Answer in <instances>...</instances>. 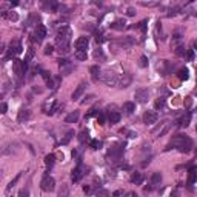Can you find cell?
<instances>
[{
    "label": "cell",
    "instance_id": "cell-1",
    "mask_svg": "<svg viewBox=\"0 0 197 197\" xmlns=\"http://www.w3.org/2000/svg\"><path fill=\"white\" fill-rule=\"evenodd\" d=\"M71 36H72V31L69 26L66 25H62L59 29H57V36H56V42L60 48V51L63 52H68L69 49V40H71Z\"/></svg>",
    "mask_w": 197,
    "mask_h": 197
},
{
    "label": "cell",
    "instance_id": "cell-2",
    "mask_svg": "<svg viewBox=\"0 0 197 197\" xmlns=\"http://www.w3.org/2000/svg\"><path fill=\"white\" fill-rule=\"evenodd\" d=\"M169 146L177 148L180 152H190V149L193 148V142L190 137H187L185 134H176L171 139Z\"/></svg>",
    "mask_w": 197,
    "mask_h": 197
},
{
    "label": "cell",
    "instance_id": "cell-3",
    "mask_svg": "<svg viewBox=\"0 0 197 197\" xmlns=\"http://www.w3.org/2000/svg\"><path fill=\"white\" fill-rule=\"evenodd\" d=\"M100 80L103 83H106L108 86H116L119 83V77H117V74L111 69H106L102 75H100Z\"/></svg>",
    "mask_w": 197,
    "mask_h": 197
},
{
    "label": "cell",
    "instance_id": "cell-4",
    "mask_svg": "<svg viewBox=\"0 0 197 197\" xmlns=\"http://www.w3.org/2000/svg\"><path fill=\"white\" fill-rule=\"evenodd\" d=\"M40 188L45 193H52L54 188H56V180H54L51 176H45L40 182Z\"/></svg>",
    "mask_w": 197,
    "mask_h": 197
},
{
    "label": "cell",
    "instance_id": "cell-5",
    "mask_svg": "<svg viewBox=\"0 0 197 197\" xmlns=\"http://www.w3.org/2000/svg\"><path fill=\"white\" fill-rule=\"evenodd\" d=\"M88 45H90V39H88V37H85V36L79 37L77 40L74 42L75 51H86V48H88Z\"/></svg>",
    "mask_w": 197,
    "mask_h": 197
},
{
    "label": "cell",
    "instance_id": "cell-6",
    "mask_svg": "<svg viewBox=\"0 0 197 197\" xmlns=\"http://www.w3.org/2000/svg\"><path fill=\"white\" fill-rule=\"evenodd\" d=\"M32 37H34V40L37 43H40L43 39L46 37V28L43 26V25H37L36 29H34V36H32Z\"/></svg>",
    "mask_w": 197,
    "mask_h": 197
},
{
    "label": "cell",
    "instance_id": "cell-7",
    "mask_svg": "<svg viewBox=\"0 0 197 197\" xmlns=\"http://www.w3.org/2000/svg\"><path fill=\"white\" fill-rule=\"evenodd\" d=\"M134 97H136V102L139 103H146L148 102V97H149V93L148 90H143V88H140L134 93Z\"/></svg>",
    "mask_w": 197,
    "mask_h": 197
},
{
    "label": "cell",
    "instance_id": "cell-8",
    "mask_svg": "<svg viewBox=\"0 0 197 197\" xmlns=\"http://www.w3.org/2000/svg\"><path fill=\"white\" fill-rule=\"evenodd\" d=\"M157 120H159V116H157L156 111H146V113L143 114V122H145L146 125H154Z\"/></svg>",
    "mask_w": 197,
    "mask_h": 197
},
{
    "label": "cell",
    "instance_id": "cell-9",
    "mask_svg": "<svg viewBox=\"0 0 197 197\" xmlns=\"http://www.w3.org/2000/svg\"><path fill=\"white\" fill-rule=\"evenodd\" d=\"M122 152H123V148L120 146V145H117V143H114V145L109 146L108 156H109V157H120V154H122Z\"/></svg>",
    "mask_w": 197,
    "mask_h": 197
},
{
    "label": "cell",
    "instance_id": "cell-10",
    "mask_svg": "<svg viewBox=\"0 0 197 197\" xmlns=\"http://www.w3.org/2000/svg\"><path fill=\"white\" fill-rule=\"evenodd\" d=\"M168 129H169V122H163L159 128L152 129V134H154L156 137H159V136H163V134H165Z\"/></svg>",
    "mask_w": 197,
    "mask_h": 197
},
{
    "label": "cell",
    "instance_id": "cell-11",
    "mask_svg": "<svg viewBox=\"0 0 197 197\" xmlns=\"http://www.w3.org/2000/svg\"><path fill=\"white\" fill-rule=\"evenodd\" d=\"M86 86H88V85H86V82H82V83L77 86V88H75V91L72 93V100H79V99H80V96L85 93Z\"/></svg>",
    "mask_w": 197,
    "mask_h": 197
},
{
    "label": "cell",
    "instance_id": "cell-12",
    "mask_svg": "<svg viewBox=\"0 0 197 197\" xmlns=\"http://www.w3.org/2000/svg\"><path fill=\"white\" fill-rule=\"evenodd\" d=\"M22 52V45L19 42H11V45H9V56L13 57V56H17V54Z\"/></svg>",
    "mask_w": 197,
    "mask_h": 197
},
{
    "label": "cell",
    "instance_id": "cell-13",
    "mask_svg": "<svg viewBox=\"0 0 197 197\" xmlns=\"http://www.w3.org/2000/svg\"><path fill=\"white\" fill-rule=\"evenodd\" d=\"M160 183H162V174H160V172H154V174L151 176V187H149V190L157 188Z\"/></svg>",
    "mask_w": 197,
    "mask_h": 197
},
{
    "label": "cell",
    "instance_id": "cell-14",
    "mask_svg": "<svg viewBox=\"0 0 197 197\" xmlns=\"http://www.w3.org/2000/svg\"><path fill=\"white\" fill-rule=\"evenodd\" d=\"M83 166H77V168H75L74 171H72V176H71V179H72V182H79L82 177H83Z\"/></svg>",
    "mask_w": 197,
    "mask_h": 197
},
{
    "label": "cell",
    "instance_id": "cell-15",
    "mask_svg": "<svg viewBox=\"0 0 197 197\" xmlns=\"http://www.w3.org/2000/svg\"><path fill=\"white\" fill-rule=\"evenodd\" d=\"M196 182H197V166H193L190 169V172H188V183L193 185Z\"/></svg>",
    "mask_w": 197,
    "mask_h": 197
},
{
    "label": "cell",
    "instance_id": "cell-16",
    "mask_svg": "<svg viewBox=\"0 0 197 197\" xmlns=\"http://www.w3.org/2000/svg\"><path fill=\"white\" fill-rule=\"evenodd\" d=\"M177 77H179V80H182V82L188 80V79H190V69H188V68H182V69H179Z\"/></svg>",
    "mask_w": 197,
    "mask_h": 197
},
{
    "label": "cell",
    "instance_id": "cell-17",
    "mask_svg": "<svg viewBox=\"0 0 197 197\" xmlns=\"http://www.w3.org/2000/svg\"><path fill=\"white\" fill-rule=\"evenodd\" d=\"M108 120H109V123H119L120 122V114L117 111H109L108 113Z\"/></svg>",
    "mask_w": 197,
    "mask_h": 197
},
{
    "label": "cell",
    "instance_id": "cell-18",
    "mask_svg": "<svg viewBox=\"0 0 197 197\" xmlns=\"http://www.w3.org/2000/svg\"><path fill=\"white\" fill-rule=\"evenodd\" d=\"M79 120V111H72L71 114H68L65 117V122L66 123H75Z\"/></svg>",
    "mask_w": 197,
    "mask_h": 197
},
{
    "label": "cell",
    "instance_id": "cell-19",
    "mask_svg": "<svg viewBox=\"0 0 197 197\" xmlns=\"http://www.w3.org/2000/svg\"><path fill=\"white\" fill-rule=\"evenodd\" d=\"M123 111H125L126 114H133V113L136 111V103H133V102H125V103H123Z\"/></svg>",
    "mask_w": 197,
    "mask_h": 197
},
{
    "label": "cell",
    "instance_id": "cell-20",
    "mask_svg": "<svg viewBox=\"0 0 197 197\" xmlns=\"http://www.w3.org/2000/svg\"><path fill=\"white\" fill-rule=\"evenodd\" d=\"M29 119V111H28V109H20V113H19V122H22V123H23V122H26V120Z\"/></svg>",
    "mask_w": 197,
    "mask_h": 197
},
{
    "label": "cell",
    "instance_id": "cell-21",
    "mask_svg": "<svg viewBox=\"0 0 197 197\" xmlns=\"http://www.w3.org/2000/svg\"><path fill=\"white\" fill-rule=\"evenodd\" d=\"M190 122H191V113H187L182 117V120H180V126L182 128H187L190 125Z\"/></svg>",
    "mask_w": 197,
    "mask_h": 197
},
{
    "label": "cell",
    "instance_id": "cell-22",
    "mask_svg": "<svg viewBox=\"0 0 197 197\" xmlns=\"http://www.w3.org/2000/svg\"><path fill=\"white\" fill-rule=\"evenodd\" d=\"M91 75H93V80H99L100 79V68L97 66H91Z\"/></svg>",
    "mask_w": 197,
    "mask_h": 197
},
{
    "label": "cell",
    "instance_id": "cell-23",
    "mask_svg": "<svg viewBox=\"0 0 197 197\" xmlns=\"http://www.w3.org/2000/svg\"><path fill=\"white\" fill-rule=\"evenodd\" d=\"M142 180H143V176H142L140 172H134L133 176H131V182L136 183V185H140V183H142Z\"/></svg>",
    "mask_w": 197,
    "mask_h": 197
},
{
    "label": "cell",
    "instance_id": "cell-24",
    "mask_svg": "<svg viewBox=\"0 0 197 197\" xmlns=\"http://www.w3.org/2000/svg\"><path fill=\"white\" fill-rule=\"evenodd\" d=\"M19 179H20V174H19V176H16V177H14V180H11V182H9V185H8V187H6V190H5V193H6V194H8V193H9L11 190H13V188L16 187V183L19 182Z\"/></svg>",
    "mask_w": 197,
    "mask_h": 197
},
{
    "label": "cell",
    "instance_id": "cell-25",
    "mask_svg": "<svg viewBox=\"0 0 197 197\" xmlns=\"http://www.w3.org/2000/svg\"><path fill=\"white\" fill-rule=\"evenodd\" d=\"M96 197H111V194H109V191H108V190H103V188H100V190H97V193H96Z\"/></svg>",
    "mask_w": 197,
    "mask_h": 197
},
{
    "label": "cell",
    "instance_id": "cell-26",
    "mask_svg": "<svg viewBox=\"0 0 197 197\" xmlns=\"http://www.w3.org/2000/svg\"><path fill=\"white\" fill-rule=\"evenodd\" d=\"M165 105H166V102H165V99H163V97H159L157 100H156V109H163V108H165Z\"/></svg>",
    "mask_w": 197,
    "mask_h": 197
},
{
    "label": "cell",
    "instance_id": "cell-27",
    "mask_svg": "<svg viewBox=\"0 0 197 197\" xmlns=\"http://www.w3.org/2000/svg\"><path fill=\"white\" fill-rule=\"evenodd\" d=\"M111 28H114V29H123V28H125V20H117V22H114V23L111 25Z\"/></svg>",
    "mask_w": 197,
    "mask_h": 197
},
{
    "label": "cell",
    "instance_id": "cell-28",
    "mask_svg": "<svg viewBox=\"0 0 197 197\" xmlns=\"http://www.w3.org/2000/svg\"><path fill=\"white\" fill-rule=\"evenodd\" d=\"M86 57H88L86 51H75V59L77 60H86Z\"/></svg>",
    "mask_w": 197,
    "mask_h": 197
},
{
    "label": "cell",
    "instance_id": "cell-29",
    "mask_svg": "<svg viewBox=\"0 0 197 197\" xmlns=\"http://www.w3.org/2000/svg\"><path fill=\"white\" fill-rule=\"evenodd\" d=\"M54 162H56V156H54V154H49V156L45 157V163H46L48 166H52Z\"/></svg>",
    "mask_w": 197,
    "mask_h": 197
},
{
    "label": "cell",
    "instance_id": "cell-30",
    "mask_svg": "<svg viewBox=\"0 0 197 197\" xmlns=\"http://www.w3.org/2000/svg\"><path fill=\"white\" fill-rule=\"evenodd\" d=\"M139 66H140V68H146V66H148V57H146V56H142V57L139 59Z\"/></svg>",
    "mask_w": 197,
    "mask_h": 197
},
{
    "label": "cell",
    "instance_id": "cell-31",
    "mask_svg": "<svg viewBox=\"0 0 197 197\" xmlns=\"http://www.w3.org/2000/svg\"><path fill=\"white\" fill-rule=\"evenodd\" d=\"M74 136V131H68V133H66V136H65L63 139H62V145H66L68 143V142L71 140V137Z\"/></svg>",
    "mask_w": 197,
    "mask_h": 197
},
{
    "label": "cell",
    "instance_id": "cell-32",
    "mask_svg": "<svg viewBox=\"0 0 197 197\" xmlns=\"http://www.w3.org/2000/svg\"><path fill=\"white\" fill-rule=\"evenodd\" d=\"M85 140H88V131H82L79 134V142L80 143H85Z\"/></svg>",
    "mask_w": 197,
    "mask_h": 197
},
{
    "label": "cell",
    "instance_id": "cell-33",
    "mask_svg": "<svg viewBox=\"0 0 197 197\" xmlns=\"http://www.w3.org/2000/svg\"><path fill=\"white\" fill-rule=\"evenodd\" d=\"M90 146H91L93 149H99V148L102 146V143H100L99 140H91V142H90Z\"/></svg>",
    "mask_w": 197,
    "mask_h": 197
},
{
    "label": "cell",
    "instance_id": "cell-34",
    "mask_svg": "<svg viewBox=\"0 0 197 197\" xmlns=\"http://www.w3.org/2000/svg\"><path fill=\"white\" fill-rule=\"evenodd\" d=\"M94 57H96V59H102V60H105V56H103L102 49H96V51H94Z\"/></svg>",
    "mask_w": 197,
    "mask_h": 197
},
{
    "label": "cell",
    "instance_id": "cell-35",
    "mask_svg": "<svg viewBox=\"0 0 197 197\" xmlns=\"http://www.w3.org/2000/svg\"><path fill=\"white\" fill-rule=\"evenodd\" d=\"M97 123L100 125V126L105 125V116H103V114H99V117H97Z\"/></svg>",
    "mask_w": 197,
    "mask_h": 197
},
{
    "label": "cell",
    "instance_id": "cell-36",
    "mask_svg": "<svg viewBox=\"0 0 197 197\" xmlns=\"http://www.w3.org/2000/svg\"><path fill=\"white\" fill-rule=\"evenodd\" d=\"M8 19L13 20V22H17V20H19V16H17V13H11V14H8Z\"/></svg>",
    "mask_w": 197,
    "mask_h": 197
},
{
    "label": "cell",
    "instance_id": "cell-37",
    "mask_svg": "<svg viewBox=\"0 0 197 197\" xmlns=\"http://www.w3.org/2000/svg\"><path fill=\"white\" fill-rule=\"evenodd\" d=\"M8 111V105L5 103V102H2V105H0V113H2V114H5Z\"/></svg>",
    "mask_w": 197,
    "mask_h": 197
},
{
    "label": "cell",
    "instance_id": "cell-38",
    "mask_svg": "<svg viewBox=\"0 0 197 197\" xmlns=\"http://www.w3.org/2000/svg\"><path fill=\"white\" fill-rule=\"evenodd\" d=\"M19 197H29V191L28 190H20Z\"/></svg>",
    "mask_w": 197,
    "mask_h": 197
},
{
    "label": "cell",
    "instance_id": "cell-39",
    "mask_svg": "<svg viewBox=\"0 0 197 197\" xmlns=\"http://www.w3.org/2000/svg\"><path fill=\"white\" fill-rule=\"evenodd\" d=\"M59 196H60V197H66V196H68V188H66V187H63V190H60Z\"/></svg>",
    "mask_w": 197,
    "mask_h": 197
},
{
    "label": "cell",
    "instance_id": "cell-40",
    "mask_svg": "<svg viewBox=\"0 0 197 197\" xmlns=\"http://www.w3.org/2000/svg\"><path fill=\"white\" fill-rule=\"evenodd\" d=\"M52 52V46L51 45H46V48H45V54H51Z\"/></svg>",
    "mask_w": 197,
    "mask_h": 197
},
{
    "label": "cell",
    "instance_id": "cell-41",
    "mask_svg": "<svg viewBox=\"0 0 197 197\" xmlns=\"http://www.w3.org/2000/svg\"><path fill=\"white\" fill-rule=\"evenodd\" d=\"M134 8H128V16H134Z\"/></svg>",
    "mask_w": 197,
    "mask_h": 197
},
{
    "label": "cell",
    "instance_id": "cell-42",
    "mask_svg": "<svg viewBox=\"0 0 197 197\" xmlns=\"http://www.w3.org/2000/svg\"><path fill=\"white\" fill-rule=\"evenodd\" d=\"M193 57H194V54H193V51H190V52H188V59L193 60Z\"/></svg>",
    "mask_w": 197,
    "mask_h": 197
},
{
    "label": "cell",
    "instance_id": "cell-43",
    "mask_svg": "<svg viewBox=\"0 0 197 197\" xmlns=\"http://www.w3.org/2000/svg\"><path fill=\"white\" fill-rule=\"evenodd\" d=\"M126 197H137V196H136L134 193H128V194H126Z\"/></svg>",
    "mask_w": 197,
    "mask_h": 197
},
{
    "label": "cell",
    "instance_id": "cell-44",
    "mask_svg": "<svg viewBox=\"0 0 197 197\" xmlns=\"http://www.w3.org/2000/svg\"><path fill=\"white\" fill-rule=\"evenodd\" d=\"M196 154H197V152H196Z\"/></svg>",
    "mask_w": 197,
    "mask_h": 197
}]
</instances>
